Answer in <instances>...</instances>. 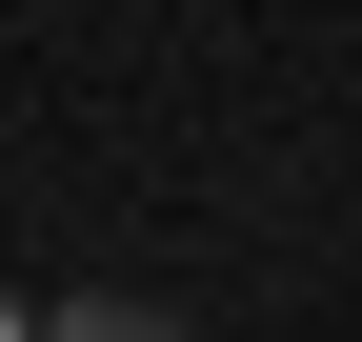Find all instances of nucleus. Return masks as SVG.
Masks as SVG:
<instances>
[{"mask_svg": "<svg viewBox=\"0 0 362 342\" xmlns=\"http://www.w3.org/2000/svg\"><path fill=\"white\" fill-rule=\"evenodd\" d=\"M40 342H202V322H181V302H61Z\"/></svg>", "mask_w": 362, "mask_h": 342, "instance_id": "1", "label": "nucleus"}]
</instances>
